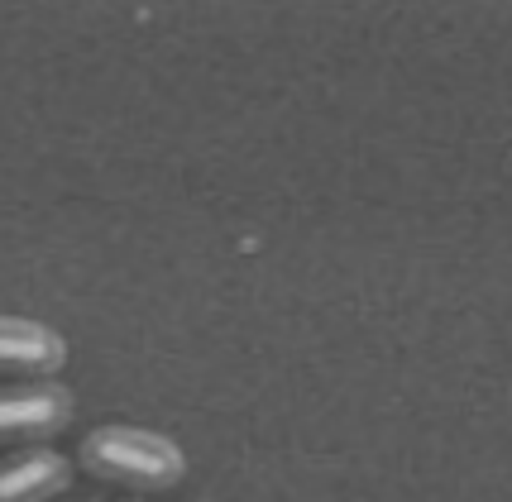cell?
<instances>
[{"label":"cell","mask_w":512,"mask_h":502,"mask_svg":"<svg viewBox=\"0 0 512 502\" xmlns=\"http://www.w3.org/2000/svg\"><path fill=\"white\" fill-rule=\"evenodd\" d=\"M77 483V459L53 445H20L0 459V502H53Z\"/></svg>","instance_id":"obj_4"},{"label":"cell","mask_w":512,"mask_h":502,"mask_svg":"<svg viewBox=\"0 0 512 502\" xmlns=\"http://www.w3.org/2000/svg\"><path fill=\"white\" fill-rule=\"evenodd\" d=\"M67 335L34 316L0 311V378H58L67 369Z\"/></svg>","instance_id":"obj_3"},{"label":"cell","mask_w":512,"mask_h":502,"mask_svg":"<svg viewBox=\"0 0 512 502\" xmlns=\"http://www.w3.org/2000/svg\"><path fill=\"white\" fill-rule=\"evenodd\" d=\"M77 421V393L63 378H15L0 383V445H48Z\"/></svg>","instance_id":"obj_2"},{"label":"cell","mask_w":512,"mask_h":502,"mask_svg":"<svg viewBox=\"0 0 512 502\" xmlns=\"http://www.w3.org/2000/svg\"><path fill=\"white\" fill-rule=\"evenodd\" d=\"M125 502H139V498H125Z\"/></svg>","instance_id":"obj_5"},{"label":"cell","mask_w":512,"mask_h":502,"mask_svg":"<svg viewBox=\"0 0 512 502\" xmlns=\"http://www.w3.org/2000/svg\"><path fill=\"white\" fill-rule=\"evenodd\" d=\"M77 469L91 479L125 488V493H173L187 479V450L163 431L130 426V421H101L77 440Z\"/></svg>","instance_id":"obj_1"}]
</instances>
